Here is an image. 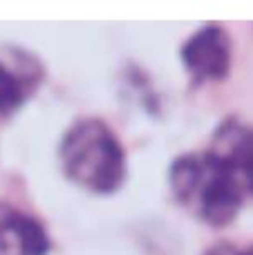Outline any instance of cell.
<instances>
[{
	"instance_id": "8",
	"label": "cell",
	"mask_w": 253,
	"mask_h": 255,
	"mask_svg": "<svg viewBox=\"0 0 253 255\" xmlns=\"http://www.w3.org/2000/svg\"><path fill=\"white\" fill-rule=\"evenodd\" d=\"M242 255H253V247H249V249H242Z\"/></svg>"
},
{
	"instance_id": "1",
	"label": "cell",
	"mask_w": 253,
	"mask_h": 255,
	"mask_svg": "<svg viewBox=\"0 0 253 255\" xmlns=\"http://www.w3.org/2000/svg\"><path fill=\"white\" fill-rule=\"evenodd\" d=\"M168 181L175 199L211 226L231 224L247 193L236 168L211 150L177 157L170 166Z\"/></svg>"
},
{
	"instance_id": "4",
	"label": "cell",
	"mask_w": 253,
	"mask_h": 255,
	"mask_svg": "<svg viewBox=\"0 0 253 255\" xmlns=\"http://www.w3.org/2000/svg\"><path fill=\"white\" fill-rule=\"evenodd\" d=\"M49 238L34 215L0 202V255H47Z\"/></svg>"
},
{
	"instance_id": "5",
	"label": "cell",
	"mask_w": 253,
	"mask_h": 255,
	"mask_svg": "<svg viewBox=\"0 0 253 255\" xmlns=\"http://www.w3.org/2000/svg\"><path fill=\"white\" fill-rule=\"evenodd\" d=\"M211 152L238 170L247 193L253 195V128L238 119H229L215 130Z\"/></svg>"
},
{
	"instance_id": "2",
	"label": "cell",
	"mask_w": 253,
	"mask_h": 255,
	"mask_svg": "<svg viewBox=\"0 0 253 255\" xmlns=\"http://www.w3.org/2000/svg\"><path fill=\"white\" fill-rule=\"evenodd\" d=\"M61 166L67 179L90 193H115L126 179V152L101 119H81L61 141Z\"/></svg>"
},
{
	"instance_id": "7",
	"label": "cell",
	"mask_w": 253,
	"mask_h": 255,
	"mask_svg": "<svg viewBox=\"0 0 253 255\" xmlns=\"http://www.w3.org/2000/svg\"><path fill=\"white\" fill-rule=\"evenodd\" d=\"M204 255H242V249L233 247V244L222 242V244H215L213 249H209Z\"/></svg>"
},
{
	"instance_id": "6",
	"label": "cell",
	"mask_w": 253,
	"mask_h": 255,
	"mask_svg": "<svg viewBox=\"0 0 253 255\" xmlns=\"http://www.w3.org/2000/svg\"><path fill=\"white\" fill-rule=\"evenodd\" d=\"M27 92H29V83L18 72L0 63V119L20 108L27 99Z\"/></svg>"
},
{
	"instance_id": "3",
	"label": "cell",
	"mask_w": 253,
	"mask_h": 255,
	"mask_svg": "<svg viewBox=\"0 0 253 255\" xmlns=\"http://www.w3.org/2000/svg\"><path fill=\"white\" fill-rule=\"evenodd\" d=\"M231 36L222 25H204L182 47V63L195 83L227 79L231 70Z\"/></svg>"
}]
</instances>
